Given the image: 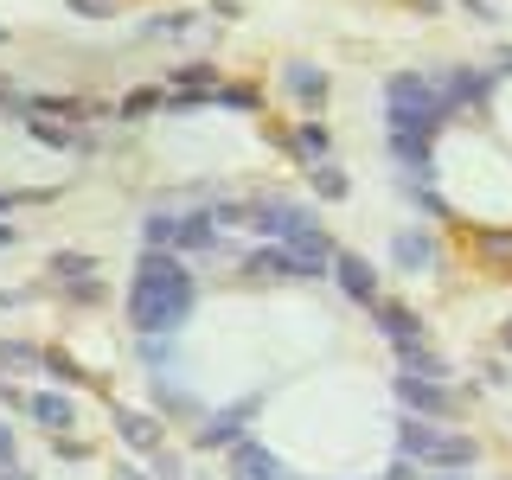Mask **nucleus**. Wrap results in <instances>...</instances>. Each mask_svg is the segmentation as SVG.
<instances>
[{
  "instance_id": "nucleus-4",
  "label": "nucleus",
  "mask_w": 512,
  "mask_h": 480,
  "mask_svg": "<svg viewBox=\"0 0 512 480\" xmlns=\"http://www.w3.org/2000/svg\"><path fill=\"white\" fill-rule=\"evenodd\" d=\"M404 448H410V455H423V461H442V468H468V461L480 455L468 436H442L436 423H416V416L404 423Z\"/></svg>"
},
{
  "instance_id": "nucleus-9",
  "label": "nucleus",
  "mask_w": 512,
  "mask_h": 480,
  "mask_svg": "<svg viewBox=\"0 0 512 480\" xmlns=\"http://www.w3.org/2000/svg\"><path fill=\"white\" fill-rule=\"evenodd\" d=\"M237 474H244V480H282V468L263 455V448H250V442L237 448Z\"/></svg>"
},
{
  "instance_id": "nucleus-11",
  "label": "nucleus",
  "mask_w": 512,
  "mask_h": 480,
  "mask_svg": "<svg viewBox=\"0 0 512 480\" xmlns=\"http://www.w3.org/2000/svg\"><path fill=\"white\" fill-rule=\"evenodd\" d=\"M141 237H148V250H167V244H180V218H167V212H160V218H148V224H141Z\"/></svg>"
},
{
  "instance_id": "nucleus-3",
  "label": "nucleus",
  "mask_w": 512,
  "mask_h": 480,
  "mask_svg": "<svg viewBox=\"0 0 512 480\" xmlns=\"http://www.w3.org/2000/svg\"><path fill=\"white\" fill-rule=\"evenodd\" d=\"M436 122H442V96H436V84H429V77H397V84H391V135L423 141Z\"/></svg>"
},
{
  "instance_id": "nucleus-6",
  "label": "nucleus",
  "mask_w": 512,
  "mask_h": 480,
  "mask_svg": "<svg viewBox=\"0 0 512 480\" xmlns=\"http://www.w3.org/2000/svg\"><path fill=\"white\" fill-rule=\"evenodd\" d=\"M333 269H340V288L352 301H378V276L372 263H359V256H333Z\"/></svg>"
},
{
  "instance_id": "nucleus-15",
  "label": "nucleus",
  "mask_w": 512,
  "mask_h": 480,
  "mask_svg": "<svg viewBox=\"0 0 512 480\" xmlns=\"http://www.w3.org/2000/svg\"><path fill=\"white\" fill-rule=\"evenodd\" d=\"M314 186L327 192V199H340V192H346V173H340V167H327V160H320V167H314Z\"/></svg>"
},
{
  "instance_id": "nucleus-8",
  "label": "nucleus",
  "mask_w": 512,
  "mask_h": 480,
  "mask_svg": "<svg viewBox=\"0 0 512 480\" xmlns=\"http://www.w3.org/2000/svg\"><path fill=\"white\" fill-rule=\"evenodd\" d=\"M378 327L391 333L397 346H416V333H423V320H416L410 308H384V301H378Z\"/></svg>"
},
{
  "instance_id": "nucleus-20",
  "label": "nucleus",
  "mask_w": 512,
  "mask_h": 480,
  "mask_svg": "<svg viewBox=\"0 0 512 480\" xmlns=\"http://www.w3.org/2000/svg\"><path fill=\"white\" fill-rule=\"evenodd\" d=\"M0 244H13V231H7V224H0Z\"/></svg>"
},
{
  "instance_id": "nucleus-14",
  "label": "nucleus",
  "mask_w": 512,
  "mask_h": 480,
  "mask_svg": "<svg viewBox=\"0 0 512 480\" xmlns=\"http://www.w3.org/2000/svg\"><path fill=\"white\" fill-rule=\"evenodd\" d=\"M122 436H128V442H135V448H148V442L160 436V429L148 423V416H122Z\"/></svg>"
},
{
  "instance_id": "nucleus-17",
  "label": "nucleus",
  "mask_w": 512,
  "mask_h": 480,
  "mask_svg": "<svg viewBox=\"0 0 512 480\" xmlns=\"http://www.w3.org/2000/svg\"><path fill=\"white\" fill-rule=\"evenodd\" d=\"M288 90H301V96H320V90H327V77H320V71H295V77H288Z\"/></svg>"
},
{
  "instance_id": "nucleus-13",
  "label": "nucleus",
  "mask_w": 512,
  "mask_h": 480,
  "mask_svg": "<svg viewBox=\"0 0 512 480\" xmlns=\"http://www.w3.org/2000/svg\"><path fill=\"white\" fill-rule=\"evenodd\" d=\"M429 256H436V250H429V237H397V263H404V269H410V263L423 269Z\"/></svg>"
},
{
  "instance_id": "nucleus-5",
  "label": "nucleus",
  "mask_w": 512,
  "mask_h": 480,
  "mask_svg": "<svg viewBox=\"0 0 512 480\" xmlns=\"http://www.w3.org/2000/svg\"><path fill=\"white\" fill-rule=\"evenodd\" d=\"M244 276L250 282H308L314 263H308V256H295V250H256L250 263H244Z\"/></svg>"
},
{
  "instance_id": "nucleus-1",
  "label": "nucleus",
  "mask_w": 512,
  "mask_h": 480,
  "mask_svg": "<svg viewBox=\"0 0 512 480\" xmlns=\"http://www.w3.org/2000/svg\"><path fill=\"white\" fill-rule=\"evenodd\" d=\"M192 308V276L180 263H173L167 250H148L141 256V269H135V288H128V314H135V327L148 333H173L186 320Z\"/></svg>"
},
{
  "instance_id": "nucleus-12",
  "label": "nucleus",
  "mask_w": 512,
  "mask_h": 480,
  "mask_svg": "<svg viewBox=\"0 0 512 480\" xmlns=\"http://www.w3.org/2000/svg\"><path fill=\"white\" fill-rule=\"evenodd\" d=\"M180 244L186 250H212L218 244V237H212V218H205V212L199 218H180Z\"/></svg>"
},
{
  "instance_id": "nucleus-10",
  "label": "nucleus",
  "mask_w": 512,
  "mask_h": 480,
  "mask_svg": "<svg viewBox=\"0 0 512 480\" xmlns=\"http://www.w3.org/2000/svg\"><path fill=\"white\" fill-rule=\"evenodd\" d=\"M32 416H39L45 429H71L77 423V410L64 404V397H32Z\"/></svg>"
},
{
  "instance_id": "nucleus-7",
  "label": "nucleus",
  "mask_w": 512,
  "mask_h": 480,
  "mask_svg": "<svg viewBox=\"0 0 512 480\" xmlns=\"http://www.w3.org/2000/svg\"><path fill=\"white\" fill-rule=\"evenodd\" d=\"M397 397H404L410 410H429V416H436V410L448 404V397H442V384H429V378H410V372L397 378Z\"/></svg>"
},
{
  "instance_id": "nucleus-18",
  "label": "nucleus",
  "mask_w": 512,
  "mask_h": 480,
  "mask_svg": "<svg viewBox=\"0 0 512 480\" xmlns=\"http://www.w3.org/2000/svg\"><path fill=\"white\" fill-rule=\"evenodd\" d=\"M58 276H90V256H52Z\"/></svg>"
},
{
  "instance_id": "nucleus-19",
  "label": "nucleus",
  "mask_w": 512,
  "mask_h": 480,
  "mask_svg": "<svg viewBox=\"0 0 512 480\" xmlns=\"http://www.w3.org/2000/svg\"><path fill=\"white\" fill-rule=\"evenodd\" d=\"M295 141H301V154H320V148H327V135H320V128H301Z\"/></svg>"
},
{
  "instance_id": "nucleus-16",
  "label": "nucleus",
  "mask_w": 512,
  "mask_h": 480,
  "mask_svg": "<svg viewBox=\"0 0 512 480\" xmlns=\"http://www.w3.org/2000/svg\"><path fill=\"white\" fill-rule=\"evenodd\" d=\"M26 365H32V346H0V372H26Z\"/></svg>"
},
{
  "instance_id": "nucleus-2",
  "label": "nucleus",
  "mask_w": 512,
  "mask_h": 480,
  "mask_svg": "<svg viewBox=\"0 0 512 480\" xmlns=\"http://www.w3.org/2000/svg\"><path fill=\"white\" fill-rule=\"evenodd\" d=\"M250 218H256V231L263 237H276L282 250H295V256H308V263H333V250H327V237L314 231V212H301V205H288V199H256L250 205Z\"/></svg>"
}]
</instances>
